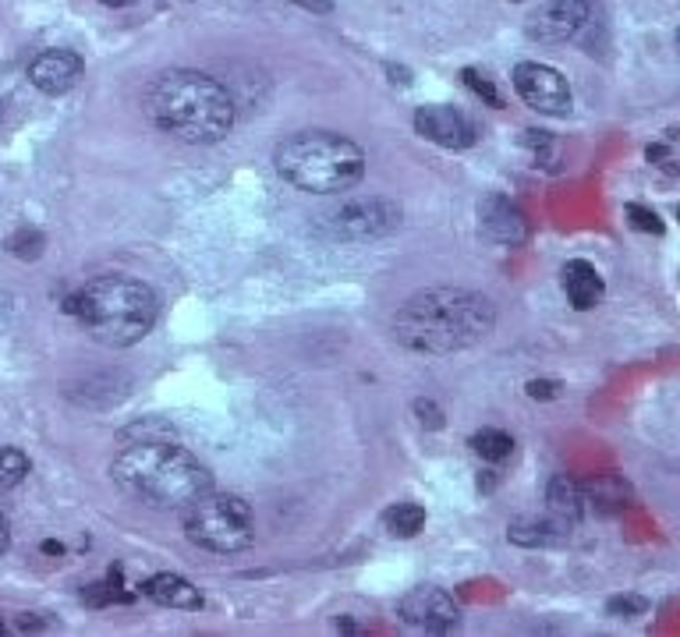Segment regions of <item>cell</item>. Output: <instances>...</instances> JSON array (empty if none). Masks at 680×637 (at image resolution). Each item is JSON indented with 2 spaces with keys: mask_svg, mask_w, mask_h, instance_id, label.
Instances as JSON below:
<instances>
[{
  "mask_svg": "<svg viewBox=\"0 0 680 637\" xmlns=\"http://www.w3.org/2000/svg\"><path fill=\"white\" fill-rule=\"evenodd\" d=\"M497 322L486 294L464 288H429L394 311V341L415 355H458L475 347Z\"/></svg>",
  "mask_w": 680,
  "mask_h": 637,
  "instance_id": "6da1fadb",
  "label": "cell"
},
{
  "mask_svg": "<svg viewBox=\"0 0 680 637\" xmlns=\"http://www.w3.org/2000/svg\"><path fill=\"white\" fill-rule=\"evenodd\" d=\"M150 120L189 145H217L234 128V100L217 78L195 67H167L142 92Z\"/></svg>",
  "mask_w": 680,
  "mask_h": 637,
  "instance_id": "7a4b0ae2",
  "label": "cell"
},
{
  "mask_svg": "<svg viewBox=\"0 0 680 637\" xmlns=\"http://www.w3.org/2000/svg\"><path fill=\"white\" fill-rule=\"evenodd\" d=\"M114 485L125 496L156 510H184L213 489V474L192 450L175 439L128 443L111 464Z\"/></svg>",
  "mask_w": 680,
  "mask_h": 637,
  "instance_id": "3957f363",
  "label": "cell"
},
{
  "mask_svg": "<svg viewBox=\"0 0 680 637\" xmlns=\"http://www.w3.org/2000/svg\"><path fill=\"white\" fill-rule=\"evenodd\" d=\"M64 316L82 322L92 341L106 347H131L156 327L159 297L150 283L106 273L64 297Z\"/></svg>",
  "mask_w": 680,
  "mask_h": 637,
  "instance_id": "277c9868",
  "label": "cell"
},
{
  "mask_svg": "<svg viewBox=\"0 0 680 637\" xmlns=\"http://www.w3.org/2000/svg\"><path fill=\"white\" fill-rule=\"evenodd\" d=\"M273 167L298 192L330 199L362 184L365 153L337 131H295L273 149Z\"/></svg>",
  "mask_w": 680,
  "mask_h": 637,
  "instance_id": "5b68a950",
  "label": "cell"
},
{
  "mask_svg": "<svg viewBox=\"0 0 680 637\" xmlns=\"http://www.w3.org/2000/svg\"><path fill=\"white\" fill-rule=\"evenodd\" d=\"M181 524L189 542L206 552L238 556L256 542V513H252L248 499L234 493L206 489L181 510Z\"/></svg>",
  "mask_w": 680,
  "mask_h": 637,
  "instance_id": "8992f818",
  "label": "cell"
},
{
  "mask_svg": "<svg viewBox=\"0 0 680 637\" xmlns=\"http://www.w3.org/2000/svg\"><path fill=\"white\" fill-rule=\"evenodd\" d=\"M319 230L333 241H376L394 234L401 224V206L390 199H344L333 209L316 216Z\"/></svg>",
  "mask_w": 680,
  "mask_h": 637,
  "instance_id": "52a82bcc",
  "label": "cell"
},
{
  "mask_svg": "<svg viewBox=\"0 0 680 637\" xmlns=\"http://www.w3.org/2000/svg\"><path fill=\"white\" fill-rule=\"evenodd\" d=\"M514 89L531 111L546 117H567L570 114V86L567 78L550 64L525 61L514 67Z\"/></svg>",
  "mask_w": 680,
  "mask_h": 637,
  "instance_id": "ba28073f",
  "label": "cell"
},
{
  "mask_svg": "<svg viewBox=\"0 0 680 637\" xmlns=\"http://www.w3.org/2000/svg\"><path fill=\"white\" fill-rule=\"evenodd\" d=\"M397 616L422 634H447L458 627L461 609L444 588L422 585V588H411L405 599L397 602Z\"/></svg>",
  "mask_w": 680,
  "mask_h": 637,
  "instance_id": "9c48e42d",
  "label": "cell"
},
{
  "mask_svg": "<svg viewBox=\"0 0 680 637\" xmlns=\"http://www.w3.org/2000/svg\"><path fill=\"white\" fill-rule=\"evenodd\" d=\"M589 11V0H546L528 22V36L546 47L567 43V39H575L585 29Z\"/></svg>",
  "mask_w": 680,
  "mask_h": 637,
  "instance_id": "30bf717a",
  "label": "cell"
},
{
  "mask_svg": "<svg viewBox=\"0 0 680 637\" xmlns=\"http://www.w3.org/2000/svg\"><path fill=\"white\" fill-rule=\"evenodd\" d=\"M415 131L422 135L425 142L433 145H444V149H469L475 145V128L472 120L464 117L458 106H439V103H429V106H419L415 111Z\"/></svg>",
  "mask_w": 680,
  "mask_h": 637,
  "instance_id": "8fae6325",
  "label": "cell"
},
{
  "mask_svg": "<svg viewBox=\"0 0 680 637\" xmlns=\"http://www.w3.org/2000/svg\"><path fill=\"white\" fill-rule=\"evenodd\" d=\"M478 230H483V238L492 241V245H506V249H517L528 241L525 213L506 195H486L478 202Z\"/></svg>",
  "mask_w": 680,
  "mask_h": 637,
  "instance_id": "7c38bea8",
  "label": "cell"
},
{
  "mask_svg": "<svg viewBox=\"0 0 680 637\" xmlns=\"http://www.w3.org/2000/svg\"><path fill=\"white\" fill-rule=\"evenodd\" d=\"M86 64L78 58L75 50H43L39 58H33L29 64V82L43 92V97H64L68 89L78 86V78H82Z\"/></svg>",
  "mask_w": 680,
  "mask_h": 637,
  "instance_id": "4fadbf2b",
  "label": "cell"
},
{
  "mask_svg": "<svg viewBox=\"0 0 680 637\" xmlns=\"http://www.w3.org/2000/svg\"><path fill=\"white\" fill-rule=\"evenodd\" d=\"M560 280H564V294L567 302L575 305L578 311H589L603 302L606 283L599 277V269L589 259H570L564 269H560Z\"/></svg>",
  "mask_w": 680,
  "mask_h": 637,
  "instance_id": "5bb4252c",
  "label": "cell"
},
{
  "mask_svg": "<svg viewBox=\"0 0 680 637\" xmlns=\"http://www.w3.org/2000/svg\"><path fill=\"white\" fill-rule=\"evenodd\" d=\"M567 532H570V521L556 518V513H546V518H517L506 527V538L514 542V546L522 549H550V546H560V542H567Z\"/></svg>",
  "mask_w": 680,
  "mask_h": 637,
  "instance_id": "9a60e30c",
  "label": "cell"
},
{
  "mask_svg": "<svg viewBox=\"0 0 680 637\" xmlns=\"http://www.w3.org/2000/svg\"><path fill=\"white\" fill-rule=\"evenodd\" d=\"M139 588L142 595H150L153 602L167 609H203V591L178 574H153V577H145Z\"/></svg>",
  "mask_w": 680,
  "mask_h": 637,
  "instance_id": "2e32d148",
  "label": "cell"
},
{
  "mask_svg": "<svg viewBox=\"0 0 680 637\" xmlns=\"http://www.w3.org/2000/svg\"><path fill=\"white\" fill-rule=\"evenodd\" d=\"M546 507H550V513H556V518L575 524L585 510V485L570 479V474H553L550 485H546Z\"/></svg>",
  "mask_w": 680,
  "mask_h": 637,
  "instance_id": "e0dca14e",
  "label": "cell"
},
{
  "mask_svg": "<svg viewBox=\"0 0 680 637\" xmlns=\"http://www.w3.org/2000/svg\"><path fill=\"white\" fill-rule=\"evenodd\" d=\"M628 499H631V485L617 479V474H603V479L585 485V504H592L599 513H617L628 507Z\"/></svg>",
  "mask_w": 680,
  "mask_h": 637,
  "instance_id": "ac0fdd59",
  "label": "cell"
},
{
  "mask_svg": "<svg viewBox=\"0 0 680 637\" xmlns=\"http://www.w3.org/2000/svg\"><path fill=\"white\" fill-rule=\"evenodd\" d=\"M383 524H386V532L397 538H415L425 527V510L419 504H394V507H386Z\"/></svg>",
  "mask_w": 680,
  "mask_h": 637,
  "instance_id": "d6986e66",
  "label": "cell"
},
{
  "mask_svg": "<svg viewBox=\"0 0 680 637\" xmlns=\"http://www.w3.org/2000/svg\"><path fill=\"white\" fill-rule=\"evenodd\" d=\"M472 450L489 460V464H500V460H506L514 454V436L511 432H503V429H478L475 436L469 439Z\"/></svg>",
  "mask_w": 680,
  "mask_h": 637,
  "instance_id": "ffe728a7",
  "label": "cell"
},
{
  "mask_svg": "<svg viewBox=\"0 0 680 637\" xmlns=\"http://www.w3.org/2000/svg\"><path fill=\"white\" fill-rule=\"evenodd\" d=\"M29 474V457H25L18 446H4L0 450V489H15Z\"/></svg>",
  "mask_w": 680,
  "mask_h": 637,
  "instance_id": "44dd1931",
  "label": "cell"
},
{
  "mask_svg": "<svg viewBox=\"0 0 680 637\" xmlns=\"http://www.w3.org/2000/svg\"><path fill=\"white\" fill-rule=\"evenodd\" d=\"M8 252L15 255V259H25V263H33V259H39V255H43V249H47V238L39 234L36 227H22V230H15V234H11L8 241Z\"/></svg>",
  "mask_w": 680,
  "mask_h": 637,
  "instance_id": "7402d4cb",
  "label": "cell"
},
{
  "mask_svg": "<svg viewBox=\"0 0 680 637\" xmlns=\"http://www.w3.org/2000/svg\"><path fill=\"white\" fill-rule=\"evenodd\" d=\"M461 82H464V86H469V89L475 92V97H478V100H483V103H489V106H497V111H500V106H503V97H500V89H497V86H492V82H489V78H483V75H478V72H475V67H464V72H461Z\"/></svg>",
  "mask_w": 680,
  "mask_h": 637,
  "instance_id": "603a6c76",
  "label": "cell"
},
{
  "mask_svg": "<svg viewBox=\"0 0 680 637\" xmlns=\"http://www.w3.org/2000/svg\"><path fill=\"white\" fill-rule=\"evenodd\" d=\"M649 609V602L642 595H617V599L606 602V613L610 616H620V620H631V616H642Z\"/></svg>",
  "mask_w": 680,
  "mask_h": 637,
  "instance_id": "cb8c5ba5",
  "label": "cell"
},
{
  "mask_svg": "<svg viewBox=\"0 0 680 637\" xmlns=\"http://www.w3.org/2000/svg\"><path fill=\"white\" fill-rule=\"evenodd\" d=\"M628 220H631V227L634 230H642V234H663V220H659V216L656 213H652V209H645V206H638V202H631V206H628Z\"/></svg>",
  "mask_w": 680,
  "mask_h": 637,
  "instance_id": "d4e9b609",
  "label": "cell"
},
{
  "mask_svg": "<svg viewBox=\"0 0 680 637\" xmlns=\"http://www.w3.org/2000/svg\"><path fill=\"white\" fill-rule=\"evenodd\" d=\"M159 432H167V436H175V429H170L167 422H139V425H131V429H125L121 432V439H128V443H150V439H159Z\"/></svg>",
  "mask_w": 680,
  "mask_h": 637,
  "instance_id": "484cf974",
  "label": "cell"
},
{
  "mask_svg": "<svg viewBox=\"0 0 680 637\" xmlns=\"http://www.w3.org/2000/svg\"><path fill=\"white\" fill-rule=\"evenodd\" d=\"M415 415L422 418V425H425V429H439V425H444V411H439L436 404H433V400H425V397L415 400Z\"/></svg>",
  "mask_w": 680,
  "mask_h": 637,
  "instance_id": "4316f807",
  "label": "cell"
},
{
  "mask_svg": "<svg viewBox=\"0 0 680 637\" xmlns=\"http://www.w3.org/2000/svg\"><path fill=\"white\" fill-rule=\"evenodd\" d=\"M525 393L531 400H553L560 393V383H553V379H531V383L525 386Z\"/></svg>",
  "mask_w": 680,
  "mask_h": 637,
  "instance_id": "83f0119b",
  "label": "cell"
},
{
  "mask_svg": "<svg viewBox=\"0 0 680 637\" xmlns=\"http://www.w3.org/2000/svg\"><path fill=\"white\" fill-rule=\"evenodd\" d=\"M15 627H18V630H43V627H47V620H39L36 613H25V616L15 623Z\"/></svg>",
  "mask_w": 680,
  "mask_h": 637,
  "instance_id": "f1b7e54d",
  "label": "cell"
},
{
  "mask_svg": "<svg viewBox=\"0 0 680 637\" xmlns=\"http://www.w3.org/2000/svg\"><path fill=\"white\" fill-rule=\"evenodd\" d=\"M8 549H11V524L4 513H0V556H4Z\"/></svg>",
  "mask_w": 680,
  "mask_h": 637,
  "instance_id": "f546056e",
  "label": "cell"
},
{
  "mask_svg": "<svg viewBox=\"0 0 680 637\" xmlns=\"http://www.w3.org/2000/svg\"><path fill=\"white\" fill-rule=\"evenodd\" d=\"M386 72L394 75V82H397V86H408V78H411V75L405 72V67H397V64H386Z\"/></svg>",
  "mask_w": 680,
  "mask_h": 637,
  "instance_id": "4dcf8cb0",
  "label": "cell"
},
{
  "mask_svg": "<svg viewBox=\"0 0 680 637\" xmlns=\"http://www.w3.org/2000/svg\"><path fill=\"white\" fill-rule=\"evenodd\" d=\"M295 4H305L312 11H330V0H295Z\"/></svg>",
  "mask_w": 680,
  "mask_h": 637,
  "instance_id": "1f68e13d",
  "label": "cell"
},
{
  "mask_svg": "<svg viewBox=\"0 0 680 637\" xmlns=\"http://www.w3.org/2000/svg\"><path fill=\"white\" fill-rule=\"evenodd\" d=\"M43 552H50V556H61V552H64V546H61V542H43Z\"/></svg>",
  "mask_w": 680,
  "mask_h": 637,
  "instance_id": "d6a6232c",
  "label": "cell"
},
{
  "mask_svg": "<svg viewBox=\"0 0 680 637\" xmlns=\"http://www.w3.org/2000/svg\"><path fill=\"white\" fill-rule=\"evenodd\" d=\"M100 4H106V8H128V4H136V0H100Z\"/></svg>",
  "mask_w": 680,
  "mask_h": 637,
  "instance_id": "836d02e7",
  "label": "cell"
},
{
  "mask_svg": "<svg viewBox=\"0 0 680 637\" xmlns=\"http://www.w3.org/2000/svg\"><path fill=\"white\" fill-rule=\"evenodd\" d=\"M677 50H680V33H677Z\"/></svg>",
  "mask_w": 680,
  "mask_h": 637,
  "instance_id": "e575fe53",
  "label": "cell"
},
{
  "mask_svg": "<svg viewBox=\"0 0 680 637\" xmlns=\"http://www.w3.org/2000/svg\"><path fill=\"white\" fill-rule=\"evenodd\" d=\"M0 634H4V623H0Z\"/></svg>",
  "mask_w": 680,
  "mask_h": 637,
  "instance_id": "d590c367",
  "label": "cell"
},
{
  "mask_svg": "<svg viewBox=\"0 0 680 637\" xmlns=\"http://www.w3.org/2000/svg\"><path fill=\"white\" fill-rule=\"evenodd\" d=\"M514 4H522V0H514Z\"/></svg>",
  "mask_w": 680,
  "mask_h": 637,
  "instance_id": "8d00e7d4",
  "label": "cell"
},
{
  "mask_svg": "<svg viewBox=\"0 0 680 637\" xmlns=\"http://www.w3.org/2000/svg\"><path fill=\"white\" fill-rule=\"evenodd\" d=\"M0 117H4V111H0Z\"/></svg>",
  "mask_w": 680,
  "mask_h": 637,
  "instance_id": "74e56055",
  "label": "cell"
},
{
  "mask_svg": "<svg viewBox=\"0 0 680 637\" xmlns=\"http://www.w3.org/2000/svg\"><path fill=\"white\" fill-rule=\"evenodd\" d=\"M677 216H680V209H677Z\"/></svg>",
  "mask_w": 680,
  "mask_h": 637,
  "instance_id": "f35d334b",
  "label": "cell"
}]
</instances>
